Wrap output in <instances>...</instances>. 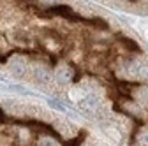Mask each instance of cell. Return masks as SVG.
Wrapping results in <instances>:
<instances>
[{
    "label": "cell",
    "mask_w": 148,
    "mask_h": 146,
    "mask_svg": "<svg viewBox=\"0 0 148 146\" xmlns=\"http://www.w3.org/2000/svg\"><path fill=\"white\" fill-rule=\"evenodd\" d=\"M146 37H148V32H146Z\"/></svg>",
    "instance_id": "cell-9"
},
{
    "label": "cell",
    "mask_w": 148,
    "mask_h": 146,
    "mask_svg": "<svg viewBox=\"0 0 148 146\" xmlns=\"http://www.w3.org/2000/svg\"><path fill=\"white\" fill-rule=\"evenodd\" d=\"M79 104H81V109H85L86 113H94L95 109H97V106H99V100H97L94 95H88V97H85Z\"/></svg>",
    "instance_id": "cell-2"
},
{
    "label": "cell",
    "mask_w": 148,
    "mask_h": 146,
    "mask_svg": "<svg viewBox=\"0 0 148 146\" xmlns=\"http://www.w3.org/2000/svg\"><path fill=\"white\" fill-rule=\"evenodd\" d=\"M9 70L12 72L14 76H23L25 70H27V63L21 58H14V60L9 62Z\"/></svg>",
    "instance_id": "cell-1"
},
{
    "label": "cell",
    "mask_w": 148,
    "mask_h": 146,
    "mask_svg": "<svg viewBox=\"0 0 148 146\" xmlns=\"http://www.w3.org/2000/svg\"><path fill=\"white\" fill-rule=\"evenodd\" d=\"M39 146H57V144H55V141H51V139H48V137H42V139L39 141Z\"/></svg>",
    "instance_id": "cell-6"
},
{
    "label": "cell",
    "mask_w": 148,
    "mask_h": 146,
    "mask_svg": "<svg viewBox=\"0 0 148 146\" xmlns=\"http://www.w3.org/2000/svg\"><path fill=\"white\" fill-rule=\"evenodd\" d=\"M55 78H57L60 83H69L72 78V70L69 67H58L57 72H55Z\"/></svg>",
    "instance_id": "cell-3"
},
{
    "label": "cell",
    "mask_w": 148,
    "mask_h": 146,
    "mask_svg": "<svg viewBox=\"0 0 148 146\" xmlns=\"http://www.w3.org/2000/svg\"><path fill=\"white\" fill-rule=\"evenodd\" d=\"M134 99H136L139 104H148V86L138 88L136 92H134Z\"/></svg>",
    "instance_id": "cell-4"
},
{
    "label": "cell",
    "mask_w": 148,
    "mask_h": 146,
    "mask_svg": "<svg viewBox=\"0 0 148 146\" xmlns=\"http://www.w3.org/2000/svg\"><path fill=\"white\" fill-rule=\"evenodd\" d=\"M49 106H51L53 109H58V111H64V107H62L58 102H55V100H49Z\"/></svg>",
    "instance_id": "cell-8"
},
{
    "label": "cell",
    "mask_w": 148,
    "mask_h": 146,
    "mask_svg": "<svg viewBox=\"0 0 148 146\" xmlns=\"http://www.w3.org/2000/svg\"><path fill=\"white\" fill-rule=\"evenodd\" d=\"M97 146H99V144H97Z\"/></svg>",
    "instance_id": "cell-10"
},
{
    "label": "cell",
    "mask_w": 148,
    "mask_h": 146,
    "mask_svg": "<svg viewBox=\"0 0 148 146\" xmlns=\"http://www.w3.org/2000/svg\"><path fill=\"white\" fill-rule=\"evenodd\" d=\"M139 143H141L143 146H148V132H143V134L139 136Z\"/></svg>",
    "instance_id": "cell-7"
},
{
    "label": "cell",
    "mask_w": 148,
    "mask_h": 146,
    "mask_svg": "<svg viewBox=\"0 0 148 146\" xmlns=\"http://www.w3.org/2000/svg\"><path fill=\"white\" fill-rule=\"evenodd\" d=\"M35 78L37 81H41V83H48L49 81V74H48V70L46 69H35Z\"/></svg>",
    "instance_id": "cell-5"
}]
</instances>
